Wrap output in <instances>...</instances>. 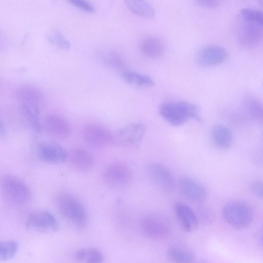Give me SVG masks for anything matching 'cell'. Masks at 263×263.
Masks as SVG:
<instances>
[{"label": "cell", "instance_id": "d590c367", "mask_svg": "<svg viewBox=\"0 0 263 263\" xmlns=\"http://www.w3.org/2000/svg\"><path fill=\"white\" fill-rule=\"evenodd\" d=\"M262 242L263 243V235H262Z\"/></svg>", "mask_w": 263, "mask_h": 263}, {"label": "cell", "instance_id": "1f68e13d", "mask_svg": "<svg viewBox=\"0 0 263 263\" xmlns=\"http://www.w3.org/2000/svg\"><path fill=\"white\" fill-rule=\"evenodd\" d=\"M195 2L201 7L208 8H215L220 4V1L216 0H198Z\"/></svg>", "mask_w": 263, "mask_h": 263}, {"label": "cell", "instance_id": "ffe728a7", "mask_svg": "<svg viewBox=\"0 0 263 263\" xmlns=\"http://www.w3.org/2000/svg\"><path fill=\"white\" fill-rule=\"evenodd\" d=\"M167 255L172 261L176 263H194L195 261L194 252L189 248L181 245L170 247Z\"/></svg>", "mask_w": 263, "mask_h": 263}, {"label": "cell", "instance_id": "e575fe53", "mask_svg": "<svg viewBox=\"0 0 263 263\" xmlns=\"http://www.w3.org/2000/svg\"><path fill=\"white\" fill-rule=\"evenodd\" d=\"M194 263H211L209 261L204 259H200L197 261H195Z\"/></svg>", "mask_w": 263, "mask_h": 263}, {"label": "cell", "instance_id": "ba28073f", "mask_svg": "<svg viewBox=\"0 0 263 263\" xmlns=\"http://www.w3.org/2000/svg\"><path fill=\"white\" fill-rule=\"evenodd\" d=\"M142 228L147 236L159 239L168 234L171 230V224L165 215L155 212L144 217L142 222Z\"/></svg>", "mask_w": 263, "mask_h": 263}, {"label": "cell", "instance_id": "44dd1931", "mask_svg": "<svg viewBox=\"0 0 263 263\" xmlns=\"http://www.w3.org/2000/svg\"><path fill=\"white\" fill-rule=\"evenodd\" d=\"M122 77L126 83L139 88H147L154 85V80L149 76L133 71H124Z\"/></svg>", "mask_w": 263, "mask_h": 263}, {"label": "cell", "instance_id": "8992f818", "mask_svg": "<svg viewBox=\"0 0 263 263\" xmlns=\"http://www.w3.org/2000/svg\"><path fill=\"white\" fill-rule=\"evenodd\" d=\"M82 136L85 142L94 148H101L114 143V134L101 125L90 123L82 129Z\"/></svg>", "mask_w": 263, "mask_h": 263}, {"label": "cell", "instance_id": "6da1fadb", "mask_svg": "<svg viewBox=\"0 0 263 263\" xmlns=\"http://www.w3.org/2000/svg\"><path fill=\"white\" fill-rule=\"evenodd\" d=\"M55 204L60 214L76 227L83 229L87 225L88 212L74 195L66 192L59 193L55 196Z\"/></svg>", "mask_w": 263, "mask_h": 263}, {"label": "cell", "instance_id": "4dcf8cb0", "mask_svg": "<svg viewBox=\"0 0 263 263\" xmlns=\"http://www.w3.org/2000/svg\"><path fill=\"white\" fill-rule=\"evenodd\" d=\"M251 192L255 196L263 198V181L257 180L253 182L250 186Z\"/></svg>", "mask_w": 263, "mask_h": 263}, {"label": "cell", "instance_id": "277c9868", "mask_svg": "<svg viewBox=\"0 0 263 263\" xmlns=\"http://www.w3.org/2000/svg\"><path fill=\"white\" fill-rule=\"evenodd\" d=\"M226 221L237 229H244L250 225L253 217L251 206L247 202L235 200L226 203L222 210Z\"/></svg>", "mask_w": 263, "mask_h": 263}, {"label": "cell", "instance_id": "3957f363", "mask_svg": "<svg viewBox=\"0 0 263 263\" xmlns=\"http://www.w3.org/2000/svg\"><path fill=\"white\" fill-rule=\"evenodd\" d=\"M1 190L5 200L15 205L25 204L31 196L29 186L20 178L11 174H5L2 177Z\"/></svg>", "mask_w": 263, "mask_h": 263}, {"label": "cell", "instance_id": "e0dca14e", "mask_svg": "<svg viewBox=\"0 0 263 263\" xmlns=\"http://www.w3.org/2000/svg\"><path fill=\"white\" fill-rule=\"evenodd\" d=\"M20 111L25 121L34 132L40 133L42 130L40 123V105L30 103H20Z\"/></svg>", "mask_w": 263, "mask_h": 263}, {"label": "cell", "instance_id": "4fadbf2b", "mask_svg": "<svg viewBox=\"0 0 263 263\" xmlns=\"http://www.w3.org/2000/svg\"><path fill=\"white\" fill-rule=\"evenodd\" d=\"M42 128L50 136L63 139L70 134L71 128L68 121L60 115L52 114L45 119Z\"/></svg>", "mask_w": 263, "mask_h": 263}, {"label": "cell", "instance_id": "7c38bea8", "mask_svg": "<svg viewBox=\"0 0 263 263\" xmlns=\"http://www.w3.org/2000/svg\"><path fill=\"white\" fill-rule=\"evenodd\" d=\"M228 53L224 48L218 45H210L201 49L197 53V63L203 67L221 64L227 59Z\"/></svg>", "mask_w": 263, "mask_h": 263}, {"label": "cell", "instance_id": "d6a6232c", "mask_svg": "<svg viewBox=\"0 0 263 263\" xmlns=\"http://www.w3.org/2000/svg\"><path fill=\"white\" fill-rule=\"evenodd\" d=\"M200 214L202 218H204L206 220L211 221L213 219V212L206 207H203L201 209Z\"/></svg>", "mask_w": 263, "mask_h": 263}, {"label": "cell", "instance_id": "f546056e", "mask_svg": "<svg viewBox=\"0 0 263 263\" xmlns=\"http://www.w3.org/2000/svg\"><path fill=\"white\" fill-rule=\"evenodd\" d=\"M70 2L73 5L80 8L86 12H91L94 11V7L88 2L82 0H72L70 1Z\"/></svg>", "mask_w": 263, "mask_h": 263}, {"label": "cell", "instance_id": "7402d4cb", "mask_svg": "<svg viewBox=\"0 0 263 263\" xmlns=\"http://www.w3.org/2000/svg\"><path fill=\"white\" fill-rule=\"evenodd\" d=\"M128 9L134 14L145 18L151 19L155 16L153 6L144 1H126Z\"/></svg>", "mask_w": 263, "mask_h": 263}, {"label": "cell", "instance_id": "7a4b0ae2", "mask_svg": "<svg viewBox=\"0 0 263 263\" xmlns=\"http://www.w3.org/2000/svg\"><path fill=\"white\" fill-rule=\"evenodd\" d=\"M159 112L167 122L173 126L183 125L190 119L201 121L198 106L186 101L163 102L159 107Z\"/></svg>", "mask_w": 263, "mask_h": 263}, {"label": "cell", "instance_id": "9c48e42d", "mask_svg": "<svg viewBox=\"0 0 263 263\" xmlns=\"http://www.w3.org/2000/svg\"><path fill=\"white\" fill-rule=\"evenodd\" d=\"M147 173L151 180L160 190L165 193H170L173 190L174 178L164 165L157 162L149 163L147 167Z\"/></svg>", "mask_w": 263, "mask_h": 263}, {"label": "cell", "instance_id": "836d02e7", "mask_svg": "<svg viewBox=\"0 0 263 263\" xmlns=\"http://www.w3.org/2000/svg\"><path fill=\"white\" fill-rule=\"evenodd\" d=\"M6 135V128L3 121L1 120L0 122V135L1 137L5 136Z\"/></svg>", "mask_w": 263, "mask_h": 263}, {"label": "cell", "instance_id": "83f0119b", "mask_svg": "<svg viewBox=\"0 0 263 263\" xmlns=\"http://www.w3.org/2000/svg\"><path fill=\"white\" fill-rule=\"evenodd\" d=\"M48 39L51 44L63 49H68L70 46L69 41L57 29H54L49 34Z\"/></svg>", "mask_w": 263, "mask_h": 263}, {"label": "cell", "instance_id": "8fae6325", "mask_svg": "<svg viewBox=\"0 0 263 263\" xmlns=\"http://www.w3.org/2000/svg\"><path fill=\"white\" fill-rule=\"evenodd\" d=\"M39 159L44 162L61 163L68 159V152L58 143L44 142L40 143L36 149Z\"/></svg>", "mask_w": 263, "mask_h": 263}, {"label": "cell", "instance_id": "d4e9b609", "mask_svg": "<svg viewBox=\"0 0 263 263\" xmlns=\"http://www.w3.org/2000/svg\"><path fill=\"white\" fill-rule=\"evenodd\" d=\"M245 107L248 115L255 121L263 123V104L254 98H248Z\"/></svg>", "mask_w": 263, "mask_h": 263}, {"label": "cell", "instance_id": "603a6c76", "mask_svg": "<svg viewBox=\"0 0 263 263\" xmlns=\"http://www.w3.org/2000/svg\"><path fill=\"white\" fill-rule=\"evenodd\" d=\"M16 97L20 103L40 104L42 101L41 92L34 87L24 86L20 87L16 92Z\"/></svg>", "mask_w": 263, "mask_h": 263}, {"label": "cell", "instance_id": "d6986e66", "mask_svg": "<svg viewBox=\"0 0 263 263\" xmlns=\"http://www.w3.org/2000/svg\"><path fill=\"white\" fill-rule=\"evenodd\" d=\"M211 134L213 141L218 147L227 149L231 145L233 140L232 133L225 125L215 124L212 127Z\"/></svg>", "mask_w": 263, "mask_h": 263}, {"label": "cell", "instance_id": "ac0fdd59", "mask_svg": "<svg viewBox=\"0 0 263 263\" xmlns=\"http://www.w3.org/2000/svg\"><path fill=\"white\" fill-rule=\"evenodd\" d=\"M140 49L145 57L153 59L157 58L165 52L166 44L161 39L151 36L145 39L142 42Z\"/></svg>", "mask_w": 263, "mask_h": 263}, {"label": "cell", "instance_id": "f1b7e54d", "mask_svg": "<svg viewBox=\"0 0 263 263\" xmlns=\"http://www.w3.org/2000/svg\"><path fill=\"white\" fill-rule=\"evenodd\" d=\"M107 53L105 59L108 64L116 68H122L124 67L123 61L118 54L114 52Z\"/></svg>", "mask_w": 263, "mask_h": 263}, {"label": "cell", "instance_id": "cb8c5ba5", "mask_svg": "<svg viewBox=\"0 0 263 263\" xmlns=\"http://www.w3.org/2000/svg\"><path fill=\"white\" fill-rule=\"evenodd\" d=\"M78 262L82 263H102L104 260L102 253L96 248L83 249L75 255Z\"/></svg>", "mask_w": 263, "mask_h": 263}, {"label": "cell", "instance_id": "5bb4252c", "mask_svg": "<svg viewBox=\"0 0 263 263\" xmlns=\"http://www.w3.org/2000/svg\"><path fill=\"white\" fill-rule=\"evenodd\" d=\"M179 189L183 196L191 201L200 203L206 198L205 187L192 179L187 177L181 178L179 182Z\"/></svg>", "mask_w": 263, "mask_h": 263}, {"label": "cell", "instance_id": "2e32d148", "mask_svg": "<svg viewBox=\"0 0 263 263\" xmlns=\"http://www.w3.org/2000/svg\"><path fill=\"white\" fill-rule=\"evenodd\" d=\"M174 210L181 226L185 231L191 232L197 229L198 218L188 205L180 202H176Z\"/></svg>", "mask_w": 263, "mask_h": 263}, {"label": "cell", "instance_id": "9a60e30c", "mask_svg": "<svg viewBox=\"0 0 263 263\" xmlns=\"http://www.w3.org/2000/svg\"><path fill=\"white\" fill-rule=\"evenodd\" d=\"M68 159L71 165L82 172L90 171L94 165L92 156L84 148L76 147L68 152Z\"/></svg>", "mask_w": 263, "mask_h": 263}, {"label": "cell", "instance_id": "484cf974", "mask_svg": "<svg viewBox=\"0 0 263 263\" xmlns=\"http://www.w3.org/2000/svg\"><path fill=\"white\" fill-rule=\"evenodd\" d=\"M18 246L13 240H7L0 243V258L2 261H8L12 259L17 253Z\"/></svg>", "mask_w": 263, "mask_h": 263}, {"label": "cell", "instance_id": "4316f807", "mask_svg": "<svg viewBox=\"0 0 263 263\" xmlns=\"http://www.w3.org/2000/svg\"><path fill=\"white\" fill-rule=\"evenodd\" d=\"M240 14L243 20L256 24L263 28V11L247 8L241 9Z\"/></svg>", "mask_w": 263, "mask_h": 263}, {"label": "cell", "instance_id": "52a82bcc", "mask_svg": "<svg viewBox=\"0 0 263 263\" xmlns=\"http://www.w3.org/2000/svg\"><path fill=\"white\" fill-rule=\"evenodd\" d=\"M145 133V127L143 124H129L114 134V144L126 147H137L141 142Z\"/></svg>", "mask_w": 263, "mask_h": 263}, {"label": "cell", "instance_id": "30bf717a", "mask_svg": "<svg viewBox=\"0 0 263 263\" xmlns=\"http://www.w3.org/2000/svg\"><path fill=\"white\" fill-rule=\"evenodd\" d=\"M28 229L46 232H54L59 230V223L50 212L36 211L29 214L26 222Z\"/></svg>", "mask_w": 263, "mask_h": 263}, {"label": "cell", "instance_id": "5b68a950", "mask_svg": "<svg viewBox=\"0 0 263 263\" xmlns=\"http://www.w3.org/2000/svg\"><path fill=\"white\" fill-rule=\"evenodd\" d=\"M103 180L109 187L121 190L127 186L133 179L130 167L122 162H114L108 164L103 173Z\"/></svg>", "mask_w": 263, "mask_h": 263}]
</instances>
